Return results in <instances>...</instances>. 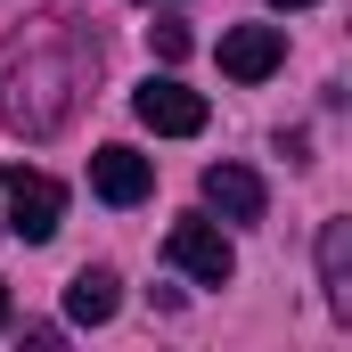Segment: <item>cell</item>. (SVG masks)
<instances>
[{"label":"cell","mask_w":352,"mask_h":352,"mask_svg":"<svg viewBox=\"0 0 352 352\" xmlns=\"http://www.w3.org/2000/svg\"><path fill=\"white\" fill-rule=\"evenodd\" d=\"M287 66V33L278 25H230L221 33V74L230 82H270Z\"/></svg>","instance_id":"5b68a950"},{"label":"cell","mask_w":352,"mask_h":352,"mask_svg":"<svg viewBox=\"0 0 352 352\" xmlns=\"http://www.w3.org/2000/svg\"><path fill=\"white\" fill-rule=\"evenodd\" d=\"M148 41H156V58H164V66H180V58H188V25H180V16L148 25Z\"/></svg>","instance_id":"30bf717a"},{"label":"cell","mask_w":352,"mask_h":352,"mask_svg":"<svg viewBox=\"0 0 352 352\" xmlns=\"http://www.w3.org/2000/svg\"><path fill=\"white\" fill-rule=\"evenodd\" d=\"M115 303H123V278L115 270H74V287H66V320H82V328H107L115 320Z\"/></svg>","instance_id":"ba28073f"},{"label":"cell","mask_w":352,"mask_h":352,"mask_svg":"<svg viewBox=\"0 0 352 352\" xmlns=\"http://www.w3.org/2000/svg\"><path fill=\"white\" fill-rule=\"evenodd\" d=\"M320 278H328V311L352 320V221H328L320 230Z\"/></svg>","instance_id":"9c48e42d"},{"label":"cell","mask_w":352,"mask_h":352,"mask_svg":"<svg viewBox=\"0 0 352 352\" xmlns=\"http://www.w3.org/2000/svg\"><path fill=\"white\" fill-rule=\"evenodd\" d=\"M205 205L221 213V221H263V180L246 173V164H205Z\"/></svg>","instance_id":"52a82bcc"},{"label":"cell","mask_w":352,"mask_h":352,"mask_svg":"<svg viewBox=\"0 0 352 352\" xmlns=\"http://www.w3.org/2000/svg\"><path fill=\"white\" fill-rule=\"evenodd\" d=\"M270 8H311V0H270Z\"/></svg>","instance_id":"7c38bea8"},{"label":"cell","mask_w":352,"mask_h":352,"mask_svg":"<svg viewBox=\"0 0 352 352\" xmlns=\"http://www.w3.org/2000/svg\"><path fill=\"white\" fill-rule=\"evenodd\" d=\"M58 213H66V188L58 180L33 173V164H8V230L25 246H50L58 238Z\"/></svg>","instance_id":"7a4b0ae2"},{"label":"cell","mask_w":352,"mask_h":352,"mask_svg":"<svg viewBox=\"0 0 352 352\" xmlns=\"http://www.w3.org/2000/svg\"><path fill=\"white\" fill-rule=\"evenodd\" d=\"M58 82H82V58L50 66V50H25V58L0 74V115H8L16 131H58L66 107H74V90H58Z\"/></svg>","instance_id":"6da1fadb"},{"label":"cell","mask_w":352,"mask_h":352,"mask_svg":"<svg viewBox=\"0 0 352 352\" xmlns=\"http://www.w3.org/2000/svg\"><path fill=\"white\" fill-rule=\"evenodd\" d=\"M164 254H173V270H188L197 287H230V270H238V246H230L213 221H173Z\"/></svg>","instance_id":"277c9868"},{"label":"cell","mask_w":352,"mask_h":352,"mask_svg":"<svg viewBox=\"0 0 352 352\" xmlns=\"http://www.w3.org/2000/svg\"><path fill=\"white\" fill-rule=\"evenodd\" d=\"M131 115H140L156 140H197V131H205V98L188 82H173V74H148V82L131 90Z\"/></svg>","instance_id":"3957f363"},{"label":"cell","mask_w":352,"mask_h":352,"mask_svg":"<svg viewBox=\"0 0 352 352\" xmlns=\"http://www.w3.org/2000/svg\"><path fill=\"white\" fill-rule=\"evenodd\" d=\"M90 188H98L107 205H140V197L156 188V164H148L140 148H98V156H90Z\"/></svg>","instance_id":"8992f818"},{"label":"cell","mask_w":352,"mask_h":352,"mask_svg":"<svg viewBox=\"0 0 352 352\" xmlns=\"http://www.w3.org/2000/svg\"><path fill=\"white\" fill-rule=\"evenodd\" d=\"M0 328H8V287H0Z\"/></svg>","instance_id":"8fae6325"}]
</instances>
